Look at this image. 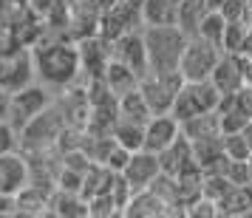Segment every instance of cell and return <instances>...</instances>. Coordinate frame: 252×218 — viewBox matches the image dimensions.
<instances>
[{
  "label": "cell",
  "instance_id": "1",
  "mask_svg": "<svg viewBox=\"0 0 252 218\" xmlns=\"http://www.w3.org/2000/svg\"><path fill=\"white\" fill-rule=\"evenodd\" d=\"M34 51V68L37 80L46 82L48 88L63 91L68 85H77L82 80V60H80V46L68 37H43Z\"/></svg>",
  "mask_w": 252,
  "mask_h": 218
},
{
  "label": "cell",
  "instance_id": "2",
  "mask_svg": "<svg viewBox=\"0 0 252 218\" xmlns=\"http://www.w3.org/2000/svg\"><path fill=\"white\" fill-rule=\"evenodd\" d=\"M190 37L179 26H145V46H148L150 71H182V57Z\"/></svg>",
  "mask_w": 252,
  "mask_h": 218
},
{
  "label": "cell",
  "instance_id": "3",
  "mask_svg": "<svg viewBox=\"0 0 252 218\" xmlns=\"http://www.w3.org/2000/svg\"><path fill=\"white\" fill-rule=\"evenodd\" d=\"M65 127H68V122H65V116L60 111L57 99H54V105H48L43 114L34 116V119L20 130V150H23V153H40V150L57 148L60 136H63Z\"/></svg>",
  "mask_w": 252,
  "mask_h": 218
},
{
  "label": "cell",
  "instance_id": "4",
  "mask_svg": "<svg viewBox=\"0 0 252 218\" xmlns=\"http://www.w3.org/2000/svg\"><path fill=\"white\" fill-rule=\"evenodd\" d=\"M54 99H57V91H54V88H48L46 82H40V80L32 82V85H26V88L12 93L9 122H12L17 130H23L34 116H40L48 105H54Z\"/></svg>",
  "mask_w": 252,
  "mask_h": 218
},
{
  "label": "cell",
  "instance_id": "5",
  "mask_svg": "<svg viewBox=\"0 0 252 218\" xmlns=\"http://www.w3.org/2000/svg\"><path fill=\"white\" fill-rule=\"evenodd\" d=\"M224 93L218 91L213 80H198V82H184L179 96H176V105H173L170 114L184 122L190 116H198V114H207V111H218V102H221Z\"/></svg>",
  "mask_w": 252,
  "mask_h": 218
},
{
  "label": "cell",
  "instance_id": "6",
  "mask_svg": "<svg viewBox=\"0 0 252 218\" xmlns=\"http://www.w3.org/2000/svg\"><path fill=\"white\" fill-rule=\"evenodd\" d=\"M224 54V48L207 40V37L195 34L187 40V48H184V57H182V74L184 80L198 82V80H210L213 71H216L218 60Z\"/></svg>",
  "mask_w": 252,
  "mask_h": 218
},
{
  "label": "cell",
  "instance_id": "7",
  "mask_svg": "<svg viewBox=\"0 0 252 218\" xmlns=\"http://www.w3.org/2000/svg\"><path fill=\"white\" fill-rule=\"evenodd\" d=\"M184 82L187 80H184L182 71H164V74L148 71L142 77V82H139V88H142V93H145V99H148L153 114H170Z\"/></svg>",
  "mask_w": 252,
  "mask_h": 218
},
{
  "label": "cell",
  "instance_id": "8",
  "mask_svg": "<svg viewBox=\"0 0 252 218\" xmlns=\"http://www.w3.org/2000/svg\"><path fill=\"white\" fill-rule=\"evenodd\" d=\"M37 82V68H34V51L32 48H14L6 57H0V85L9 93L20 91L26 85Z\"/></svg>",
  "mask_w": 252,
  "mask_h": 218
},
{
  "label": "cell",
  "instance_id": "9",
  "mask_svg": "<svg viewBox=\"0 0 252 218\" xmlns=\"http://www.w3.org/2000/svg\"><path fill=\"white\" fill-rule=\"evenodd\" d=\"M142 9H145V0H116L114 6L105 12L99 34L108 37V40H116L119 34H125V31H130V29L145 26Z\"/></svg>",
  "mask_w": 252,
  "mask_h": 218
},
{
  "label": "cell",
  "instance_id": "10",
  "mask_svg": "<svg viewBox=\"0 0 252 218\" xmlns=\"http://www.w3.org/2000/svg\"><path fill=\"white\" fill-rule=\"evenodd\" d=\"M114 46V60L125 62L136 71L139 77H145L150 71V60H148V46H145V26L130 29L125 34H119L116 40H111Z\"/></svg>",
  "mask_w": 252,
  "mask_h": 218
},
{
  "label": "cell",
  "instance_id": "11",
  "mask_svg": "<svg viewBox=\"0 0 252 218\" xmlns=\"http://www.w3.org/2000/svg\"><path fill=\"white\" fill-rule=\"evenodd\" d=\"M80 60H82V80H96L105 77V68L114 60V46L102 34H94L88 40H80Z\"/></svg>",
  "mask_w": 252,
  "mask_h": 218
},
{
  "label": "cell",
  "instance_id": "12",
  "mask_svg": "<svg viewBox=\"0 0 252 218\" xmlns=\"http://www.w3.org/2000/svg\"><path fill=\"white\" fill-rule=\"evenodd\" d=\"M161 173V161H159V153H150V150H133L130 161L125 164L122 170V179L130 184V190L139 193V190H148L150 184L156 182V176Z\"/></svg>",
  "mask_w": 252,
  "mask_h": 218
},
{
  "label": "cell",
  "instance_id": "13",
  "mask_svg": "<svg viewBox=\"0 0 252 218\" xmlns=\"http://www.w3.org/2000/svg\"><path fill=\"white\" fill-rule=\"evenodd\" d=\"M182 136V122L173 114H153L150 122L145 125V150L150 153H161V150L173 145Z\"/></svg>",
  "mask_w": 252,
  "mask_h": 218
},
{
  "label": "cell",
  "instance_id": "14",
  "mask_svg": "<svg viewBox=\"0 0 252 218\" xmlns=\"http://www.w3.org/2000/svg\"><path fill=\"white\" fill-rule=\"evenodd\" d=\"M29 179H32V173H29V159L23 150L0 156V193L17 195L29 184Z\"/></svg>",
  "mask_w": 252,
  "mask_h": 218
},
{
  "label": "cell",
  "instance_id": "15",
  "mask_svg": "<svg viewBox=\"0 0 252 218\" xmlns=\"http://www.w3.org/2000/svg\"><path fill=\"white\" fill-rule=\"evenodd\" d=\"M213 85L221 93H235L244 85V62H241V51H224L218 60L216 71H213Z\"/></svg>",
  "mask_w": 252,
  "mask_h": 218
},
{
  "label": "cell",
  "instance_id": "16",
  "mask_svg": "<svg viewBox=\"0 0 252 218\" xmlns=\"http://www.w3.org/2000/svg\"><path fill=\"white\" fill-rule=\"evenodd\" d=\"M51 193L54 190L29 182L20 193L14 195V216H48V210H51Z\"/></svg>",
  "mask_w": 252,
  "mask_h": 218
},
{
  "label": "cell",
  "instance_id": "17",
  "mask_svg": "<svg viewBox=\"0 0 252 218\" xmlns=\"http://www.w3.org/2000/svg\"><path fill=\"white\" fill-rule=\"evenodd\" d=\"M159 161H161V173H170V176H179L184 173L190 164H195V153H193V142L184 136H179L173 145L159 153Z\"/></svg>",
  "mask_w": 252,
  "mask_h": 218
},
{
  "label": "cell",
  "instance_id": "18",
  "mask_svg": "<svg viewBox=\"0 0 252 218\" xmlns=\"http://www.w3.org/2000/svg\"><path fill=\"white\" fill-rule=\"evenodd\" d=\"M125 216H130V218H156L159 216L161 218V216H173V213H170V204L153 187H148V190L133 193V198L125 207Z\"/></svg>",
  "mask_w": 252,
  "mask_h": 218
},
{
  "label": "cell",
  "instance_id": "19",
  "mask_svg": "<svg viewBox=\"0 0 252 218\" xmlns=\"http://www.w3.org/2000/svg\"><path fill=\"white\" fill-rule=\"evenodd\" d=\"M182 133L190 142H201V139H216L224 136V125H221V114L218 111H207V114L190 116L182 122Z\"/></svg>",
  "mask_w": 252,
  "mask_h": 218
},
{
  "label": "cell",
  "instance_id": "20",
  "mask_svg": "<svg viewBox=\"0 0 252 218\" xmlns=\"http://www.w3.org/2000/svg\"><path fill=\"white\" fill-rule=\"evenodd\" d=\"M216 204H218V216H252V182L232 184Z\"/></svg>",
  "mask_w": 252,
  "mask_h": 218
},
{
  "label": "cell",
  "instance_id": "21",
  "mask_svg": "<svg viewBox=\"0 0 252 218\" xmlns=\"http://www.w3.org/2000/svg\"><path fill=\"white\" fill-rule=\"evenodd\" d=\"M48 216H60V218H82L91 216L88 213V198L82 193H71V190H54L51 193V210Z\"/></svg>",
  "mask_w": 252,
  "mask_h": 218
},
{
  "label": "cell",
  "instance_id": "22",
  "mask_svg": "<svg viewBox=\"0 0 252 218\" xmlns=\"http://www.w3.org/2000/svg\"><path fill=\"white\" fill-rule=\"evenodd\" d=\"M182 0H145V26H179Z\"/></svg>",
  "mask_w": 252,
  "mask_h": 218
},
{
  "label": "cell",
  "instance_id": "23",
  "mask_svg": "<svg viewBox=\"0 0 252 218\" xmlns=\"http://www.w3.org/2000/svg\"><path fill=\"white\" fill-rule=\"evenodd\" d=\"M105 82L111 85V91H114L116 96H122V93H127V91H133V88H139L142 77H139L136 71L130 68V65L119 62V60H111V65L105 68Z\"/></svg>",
  "mask_w": 252,
  "mask_h": 218
},
{
  "label": "cell",
  "instance_id": "24",
  "mask_svg": "<svg viewBox=\"0 0 252 218\" xmlns=\"http://www.w3.org/2000/svg\"><path fill=\"white\" fill-rule=\"evenodd\" d=\"M213 12L207 0H182V9H179V29L187 37H195L198 29L204 23V17Z\"/></svg>",
  "mask_w": 252,
  "mask_h": 218
},
{
  "label": "cell",
  "instance_id": "25",
  "mask_svg": "<svg viewBox=\"0 0 252 218\" xmlns=\"http://www.w3.org/2000/svg\"><path fill=\"white\" fill-rule=\"evenodd\" d=\"M114 136H116V142L125 145L127 150H142L145 148V122L119 116L116 125H114Z\"/></svg>",
  "mask_w": 252,
  "mask_h": 218
},
{
  "label": "cell",
  "instance_id": "26",
  "mask_svg": "<svg viewBox=\"0 0 252 218\" xmlns=\"http://www.w3.org/2000/svg\"><path fill=\"white\" fill-rule=\"evenodd\" d=\"M119 116H127V119H136V122H145L148 125L153 111H150L148 99H145V93L142 88H133V91H127L119 96Z\"/></svg>",
  "mask_w": 252,
  "mask_h": 218
},
{
  "label": "cell",
  "instance_id": "27",
  "mask_svg": "<svg viewBox=\"0 0 252 218\" xmlns=\"http://www.w3.org/2000/svg\"><path fill=\"white\" fill-rule=\"evenodd\" d=\"M227 17H224V12H213L204 17V23H201V29H198V34L207 37V40H213V43H218V46L224 48V34H227Z\"/></svg>",
  "mask_w": 252,
  "mask_h": 218
},
{
  "label": "cell",
  "instance_id": "28",
  "mask_svg": "<svg viewBox=\"0 0 252 218\" xmlns=\"http://www.w3.org/2000/svg\"><path fill=\"white\" fill-rule=\"evenodd\" d=\"M221 142H224V156H229V159H250L252 148H250V142H247V136H244V130L224 133Z\"/></svg>",
  "mask_w": 252,
  "mask_h": 218
},
{
  "label": "cell",
  "instance_id": "29",
  "mask_svg": "<svg viewBox=\"0 0 252 218\" xmlns=\"http://www.w3.org/2000/svg\"><path fill=\"white\" fill-rule=\"evenodd\" d=\"M88 213L94 218L122 216V210H119V204H116V198L111 193H99V195H94V198H88Z\"/></svg>",
  "mask_w": 252,
  "mask_h": 218
},
{
  "label": "cell",
  "instance_id": "30",
  "mask_svg": "<svg viewBox=\"0 0 252 218\" xmlns=\"http://www.w3.org/2000/svg\"><path fill=\"white\" fill-rule=\"evenodd\" d=\"M17 150H20V130L9 119H0V156L3 153H17Z\"/></svg>",
  "mask_w": 252,
  "mask_h": 218
},
{
  "label": "cell",
  "instance_id": "31",
  "mask_svg": "<svg viewBox=\"0 0 252 218\" xmlns=\"http://www.w3.org/2000/svg\"><path fill=\"white\" fill-rule=\"evenodd\" d=\"M80 3H85V6H91V9H94L96 14H102V17H105V12H108V9L114 6L116 0H80Z\"/></svg>",
  "mask_w": 252,
  "mask_h": 218
},
{
  "label": "cell",
  "instance_id": "32",
  "mask_svg": "<svg viewBox=\"0 0 252 218\" xmlns=\"http://www.w3.org/2000/svg\"><path fill=\"white\" fill-rule=\"evenodd\" d=\"M0 216H14V195L0 193Z\"/></svg>",
  "mask_w": 252,
  "mask_h": 218
},
{
  "label": "cell",
  "instance_id": "33",
  "mask_svg": "<svg viewBox=\"0 0 252 218\" xmlns=\"http://www.w3.org/2000/svg\"><path fill=\"white\" fill-rule=\"evenodd\" d=\"M9 102H12V93L0 85V119H9Z\"/></svg>",
  "mask_w": 252,
  "mask_h": 218
},
{
  "label": "cell",
  "instance_id": "34",
  "mask_svg": "<svg viewBox=\"0 0 252 218\" xmlns=\"http://www.w3.org/2000/svg\"><path fill=\"white\" fill-rule=\"evenodd\" d=\"M241 54H252V23L247 29V37H244V46H241Z\"/></svg>",
  "mask_w": 252,
  "mask_h": 218
},
{
  "label": "cell",
  "instance_id": "35",
  "mask_svg": "<svg viewBox=\"0 0 252 218\" xmlns=\"http://www.w3.org/2000/svg\"><path fill=\"white\" fill-rule=\"evenodd\" d=\"M247 161H250V173H252V153H250V159H247Z\"/></svg>",
  "mask_w": 252,
  "mask_h": 218
}]
</instances>
